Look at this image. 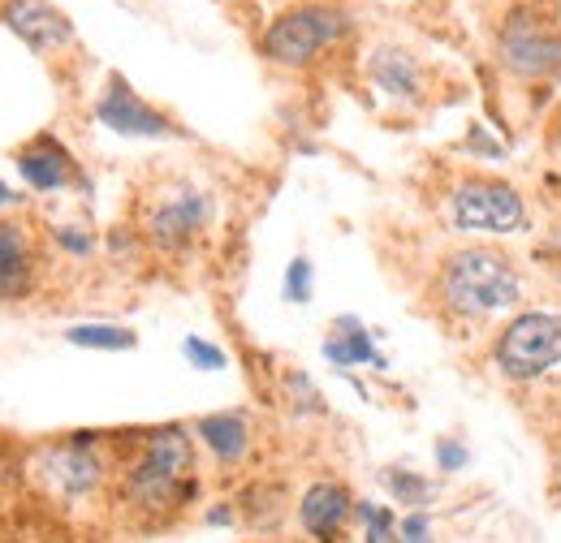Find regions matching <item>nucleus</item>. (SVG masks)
<instances>
[{"mask_svg":"<svg viewBox=\"0 0 561 543\" xmlns=\"http://www.w3.org/2000/svg\"><path fill=\"white\" fill-rule=\"evenodd\" d=\"M449 224L458 233H518L527 229V204L510 182L471 173L449 190Z\"/></svg>","mask_w":561,"mask_h":543,"instance_id":"423d86ee","label":"nucleus"},{"mask_svg":"<svg viewBox=\"0 0 561 543\" xmlns=\"http://www.w3.org/2000/svg\"><path fill=\"white\" fill-rule=\"evenodd\" d=\"M44 478L61 492V496H91L104 478V462L95 458V436H70L61 444H53L44 453Z\"/></svg>","mask_w":561,"mask_h":543,"instance_id":"9d476101","label":"nucleus"},{"mask_svg":"<svg viewBox=\"0 0 561 543\" xmlns=\"http://www.w3.org/2000/svg\"><path fill=\"white\" fill-rule=\"evenodd\" d=\"M398 535H402V543H432V518H427L423 509L407 513V518L398 522Z\"/></svg>","mask_w":561,"mask_h":543,"instance_id":"5701e85b","label":"nucleus"},{"mask_svg":"<svg viewBox=\"0 0 561 543\" xmlns=\"http://www.w3.org/2000/svg\"><path fill=\"white\" fill-rule=\"evenodd\" d=\"M208 216H211V207L199 190H178V195H164L160 204L147 207V216H142V238H147L156 251L178 255V251H186V246L204 233Z\"/></svg>","mask_w":561,"mask_h":543,"instance_id":"0eeeda50","label":"nucleus"},{"mask_svg":"<svg viewBox=\"0 0 561 543\" xmlns=\"http://www.w3.org/2000/svg\"><path fill=\"white\" fill-rule=\"evenodd\" d=\"M122 492L135 509H147V513L186 505L195 496V440H191V431L178 423L151 427L142 436L139 458L122 475Z\"/></svg>","mask_w":561,"mask_h":543,"instance_id":"f03ea898","label":"nucleus"},{"mask_svg":"<svg viewBox=\"0 0 561 543\" xmlns=\"http://www.w3.org/2000/svg\"><path fill=\"white\" fill-rule=\"evenodd\" d=\"M182 354L199 367V371H220L225 367V349H216V345H208L204 337H186L182 340Z\"/></svg>","mask_w":561,"mask_h":543,"instance_id":"412c9836","label":"nucleus"},{"mask_svg":"<svg viewBox=\"0 0 561 543\" xmlns=\"http://www.w3.org/2000/svg\"><path fill=\"white\" fill-rule=\"evenodd\" d=\"M436 466H440L445 475L462 471V466H467V449H462L458 440H440V444H436Z\"/></svg>","mask_w":561,"mask_h":543,"instance_id":"b1692460","label":"nucleus"},{"mask_svg":"<svg viewBox=\"0 0 561 543\" xmlns=\"http://www.w3.org/2000/svg\"><path fill=\"white\" fill-rule=\"evenodd\" d=\"M285 298L298 302V307L311 298V259H307V255H298V259L289 264V272H285Z\"/></svg>","mask_w":561,"mask_h":543,"instance_id":"aec40b11","label":"nucleus"},{"mask_svg":"<svg viewBox=\"0 0 561 543\" xmlns=\"http://www.w3.org/2000/svg\"><path fill=\"white\" fill-rule=\"evenodd\" d=\"M35 285V251L18 220H0V302L26 298Z\"/></svg>","mask_w":561,"mask_h":543,"instance_id":"4468645a","label":"nucleus"},{"mask_svg":"<svg viewBox=\"0 0 561 543\" xmlns=\"http://www.w3.org/2000/svg\"><path fill=\"white\" fill-rule=\"evenodd\" d=\"M346 26H351L346 9H337L329 0H302L268 22L260 48L277 66H311L329 44H337L346 35Z\"/></svg>","mask_w":561,"mask_h":543,"instance_id":"20e7f679","label":"nucleus"},{"mask_svg":"<svg viewBox=\"0 0 561 543\" xmlns=\"http://www.w3.org/2000/svg\"><path fill=\"white\" fill-rule=\"evenodd\" d=\"M70 345L78 349H135V333L130 328H117V324H78L66 333Z\"/></svg>","mask_w":561,"mask_h":543,"instance_id":"f3484780","label":"nucleus"},{"mask_svg":"<svg viewBox=\"0 0 561 543\" xmlns=\"http://www.w3.org/2000/svg\"><path fill=\"white\" fill-rule=\"evenodd\" d=\"M501 66L527 82H558L561 78V22L549 18L545 4L527 0L514 4L496 35Z\"/></svg>","mask_w":561,"mask_h":543,"instance_id":"7ed1b4c3","label":"nucleus"},{"mask_svg":"<svg viewBox=\"0 0 561 543\" xmlns=\"http://www.w3.org/2000/svg\"><path fill=\"white\" fill-rule=\"evenodd\" d=\"M385 487L407 505V509H423L432 496H436V483H427L415 471H385Z\"/></svg>","mask_w":561,"mask_h":543,"instance_id":"6ab92c4d","label":"nucleus"},{"mask_svg":"<svg viewBox=\"0 0 561 543\" xmlns=\"http://www.w3.org/2000/svg\"><path fill=\"white\" fill-rule=\"evenodd\" d=\"M13 164H18V173H22V182L31 190L53 195V190L78 186V164H73V155L53 135H39L31 138L26 147H18Z\"/></svg>","mask_w":561,"mask_h":543,"instance_id":"f8f14e48","label":"nucleus"},{"mask_svg":"<svg viewBox=\"0 0 561 543\" xmlns=\"http://www.w3.org/2000/svg\"><path fill=\"white\" fill-rule=\"evenodd\" d=\"M351 513H354L351 487L337 483V478H320V483H311V487L302 492V500H298V522H302V531L320 543L342 540Z\"/></svg>","mask_w":561,"mask_h":543,"instance_id":"9b49d317","label":"nucleus"},{"mask_svg":"<svg viewBox=\"0 0 561 543\" xmlns=\"http://www.w3.org/2000/svg\"><path fill=\"white\" fill-rule=\"evenodd\" d=\"M95 117H100L113 135H126V138H178L182 135L164 113H156L142 95H135V86H130L126 78H113V82H108V91H104L100 104H95Z\"/></svg>","mask_w":561,"mask_h":543,"instance_id":"6e6552de","label":"nucleus"},{"mask_svg":"<svg viewBox=\"0 0 561 543\" xmlns=\"http://www.w3.org/2000/svg\"><path fill=\"white\" fill-rule=\"evenodd\" d=\"M492 362L514 384L545 380L553 367H561V315L553 311L514 315L492 340Z\"/></svg>","mask_w":561,"mask_h":543,"instance_id":"39448f33","label":"nucleus"},{"mask_svg":"<svg viewBox=\"0 0 561 543\" xmlns=\"http://www.w3.org/2000/svg\"><path fill=\"white\" fill-rule=\"evenodd\" d=\"M195 436L204 440V449H208L220 466L242 462V458H247V449H251V427H247V414H242V409L204 414V418L195 423Z\"/></svg>","mask_w":561,"mask_h":543,"instance_id":"2eb2a0df","label":"nucleus"},{"mask_svg":"<svg viewBox=\"0 0 561 543\" xmlns=\"http://www.w3.org/2000/svg\"><path fill=\"white\" fill-rule=\"evenodd\" d=\"M53 242L61 246V251H70V255H91V246H95V238L87 233V229H73V224H61V229H53Z\"/></svg>","mask_w":561,"mask_h":543,"instance_id":"4be33fe9","label":"nucleus"},{"mask_svg":"<svg viewBox=\"0 0 561 543\" xmlns=\"http://www.w3.org/2000/svg\"><path fill=\"white\" fill-rule=\"evenodd\" d=\"M13 199H18V195H13V190H9L4 182H0V207H9V204H13Z\"/></svg>","mask_w":561,"mask_h":543,"instance_id":"393cba45","label":"nucleus"},{"mask_svg":"<svg viewBox=\"0 0 561 543\" xmlns=\"http://www.w3.org/2000/svg\"><path fill=\"white\" fill-rule=\"evenodd\" d=\"M367 78L398 104H420L423 91H427V78L415 53L398 48V44H376L367 53Z\"/></svg>","mask_w":561,"mask_h":543,"instance_id":"ddd939ff","label":"nucleus"},{"mask_svg":"<svg viewBox=\"0 0 561 543\" xmlns=\"http://www.w3.org/2000/svg\"><path fill=\"white\" fill-rule=\"evenodd\" d=\"M436 298L458 320H484L523 302V276L492 246H462L436 272Z\"/></svg>","mask_w":561,"mask_h":543,"instance_id":"f257e3e1","label":"nucleus"},{"mask_svg":"<svg viewBox=\"0 0 561 543\" xmlns=\"http://www.w3.org/2000/svg\"><path fill=\"white\" fill-rule=\"evenodd\" d=\"M0 22L31 53H61L73 44V22L48 0H0Z\"/></svg>","mask_w":561,"mask_h":543,"instance_id":"1a4fd4ad","label":"nucleus"},{"mask_svg":"<svg viewBox=\"0 0 561 543\" xmlns=\"http://www.w3.org/2000/svg\"><path fill=\"white\" fill-rule=\"evenodd\" d=\"M324 358L329 362H337V367H354V362H371V367H385V358L376 354V345L367 337V328L351 320V315H342L337 320V333L324 340Z\"/></svg>","mask_w":561,"mask_h":543,"instance_id":"dca6fc26","label":"nucleus"},{"mask_svg":"<svg viewBox=\"0 0 561 543\" xmlns=\"http://www.w3.org/2000/svg\"><path fill=\"white\" fill-rule=\"evenodd\" d=\"M354 513H358V522H363V540L367 543H402V535H398V513H393V509L363 500V505H354Z\"/></svg>","mask_w":561,"mask_h":543,"instance_id":"a211bd4d","label":"nucleus"}]
</instances>
